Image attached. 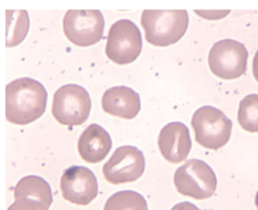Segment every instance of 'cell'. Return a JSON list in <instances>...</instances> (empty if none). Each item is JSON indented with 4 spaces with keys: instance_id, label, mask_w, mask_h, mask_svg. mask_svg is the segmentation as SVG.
Listing matches in <instances>:
<instances>
[{
    "instance_id": "cell-10",
    "label": "cell",
    "mask_w": 258,
    "mask_h": 210,
    "mask_svg": "<svg viewBox=\"0 0 258 210\" xmlns=\"http://www.w3.org/2000/svg\"><path fill=\"white\" fill-rule=\"evenodd\" d=\"M60 188L63 199L78 205H88L98 195V182L89 168L72 166L61 177Z\"/></svg>"
},
{
    "instance_id": "cell-11",
    "label": "cell",
    "mask_w": 258,
    "mask_h": 210,
    "mask_svg": "<svg viewBox=\"0 0 258 210\" xmlns=\"http://www.w3.org/2000/svg\"><path fill=\"white\" fill-rule=\"evenodd\" d=\"M158 146L163 157L172 164L184 161L191 149L189 129L182 122L167 124L160 130Z\"/></svg>"
},
{
    "instance_id": "cell-19",
    "label": "cell",
    "mask_w": 258,
    "mask_h": 210,
    "mask_svg": "<svg viewBox=\"0 0 258 210\" xmlns=\"http://www.w3.org/2000/svg\"><path fill=\"white\" fill-rule=\"evenodd\" d=\"M197 15L206 20H220L230 14V10H194Z\"/></svg>"
},
{
    "instance_id": "cell-21",
    "label": "cell",
    "mask_w": 258,
    "mask_h": 210,
    "mask_svg": "<svg viewBox=\"0 0 258 210\" xmlns=\"http://www.w3.org/2000/svg\"><path fill=\"white\" fill-rule=\"evenodd\" d=\"M252 73H253L254 78L258 82V51L254 56L253 61H252Z\"/></svg>"
},
{
    "instance_id": "cell-14",
    "label": "cell",
    "mask_w": 258,
    "mask_h": 210,
    "mask_svg": "<svg viewBox=\"0 0 258 210\" xmlns=\"http://www.w3.org/2000/svg\"><path fill=\"white\" fill-rule=\"evenodd\" d=\"M14 198H29L38 200L49 208L53 202L49 183L38 176H27L18 181L14 188Z\"/></svg>"
},
{
    "instance_id": "cell-12",
    "label": "cell",
    "mask_w": 258,
    "mask_h": 210,
    "mask_svg": "<svg viewBox=\"0 0 258 210\" xmlns=\"http://www.w3.org/2000/svg\"><path fill=\"white\" fill-rule=\"evenodd\" d=\"M103 110L123 119H134L141 110L140 96L127 87H112L105 91L101 100Z\"/></svg>"
},
{
    "instance_id": "cell-13",
    "label": "cell",
    "mask_w": 258,
    "mask_h": 210,
    "mask_svg": "<svg viewBox=\"0 0 258 210\" xmlns=\"http://www.w3.org/2000/svg\"><path fill=\"white\" fill-rule=\"evenodd\" d=\"M78 148L84 161L97 164L105 160L111 150V138L102 126L91 124L82 133Z\"/></svg>"
},
{
    "instance_id": "cell-2",
    "label": "cell",
    "mask_w": 258,
    "mask_h": 210,
    "mask_svg": "<svg viewBox=\"0 0 258 210\" xmlns=\"http://www.w3.org/2000/svg\"><path fill=\"white\" fill-rule=\"evenodd\" d=\"M141 23L147 42L154 46L167 47L184 36L189 17L187 10H144Z\"/></svg>"
},
{
    "instance_id": "cell-23",
    "label": "cell",
    "mask_w": 258,
    "mask_h": 210,
    "mask_svg": "<svg viewBox=\"0 0 258 210\" xmlns=\"http://www.w3.org/2000/svg\"><path fill=\"white\" fill-rule=\"evenodd\" d=\"M134 210H148V208H137V209Z\"/></svg>"
},
{
    "instance_id": "cell-17",
    "label": "cell",
    "mask_w": 258,
    "mask_h": 210,
    "mask_svg": "<svg viewBox=\"0 0 258 210\" xmlns=\"http://www.w3.org/2000/svg\"><path fill=\"white\" fill-rule=\"evenodd\" d=\"M147 208V203L143 195L134 190H122L109 197L104 210H134Z\"/></svg>"
},
{
    "instance_id": "cell-4",
    "label": "cell",
    "mask_w": 258,
    "mask_h": 210,
    "mask_svg": "<svg viewBox=\"0 0 258 210\" xmlns=\"http://www.w3.org/2000/svg\"><path fill=\"white\" fill-rule=\"evenodd\" d=\"M174 185L178 193L198 200L209 199L215 194L217 178L213 169L203 160H188L176 170Z\"/></svg>"
},
{
    "instance_id": "cell-5",
    "label": "cell",
    "mask_w": 258,
    "mask_h": 210,
    "mask_svg": "<svg viewBox=\"0 0 258 210\" xmlns=\"http://www.w3.org/2000/svg\"><path fill=\"white\" fill-rule=\"evenodd\" d=\"M91 109L89 93L78 85L62 86L53 95L52 113L62 125L80 126L88 119Z\"/></svg>"
},
{
    "instance_id": "cell-1",
    "label": "cell",
    "mask_w": 258,
    "mask_h": 210,
    "mask_svg": "<svg viewBox=\"0 0 258 210\" xmlns=\"http://www.w3.org/2000/svg\"><path fill=\"white\" fill-rule=\"evenodd\" d=\"M5 113L8 121L27 125L39 119L46 109V90L32 78H19L6 87Z\"/></svg>"
},
{
    "instance_id": "cell-3",
    "label": "cell",
    "mask_w": 258,
    "mask_h": 210,
    "mask_svg": "<svg viewBox=\"0 0 258 210\" xmlns=\"http://www.w3.org/2000/svg\"><path fill=\"white\" fill-rule=\"evenodd\" d=\"M191 126L198 144L208 150L217 151L229 142L233 123L222 111L207 105L194 113Z\"/></svg>"
},
{
    "instance_id": "cell-16",
    "label": "cell",
    "mask_w": 258,
    "mask_h": 210,
    "mask_svg": "<svg viewBox=\"0 0 258 210\" xmlns=\"http://www.w3.org/2000/svg\"><path fill=\"white\" fill-rule=\"evenodd\" d=\"M238 122L243 130L251 133L258 132V95L251 94L241 100Z\"/></svg>"
},
{
    "instance_id": "cell-6",
    "label": "cell",
    "mask_w": 258,
    "mask_h": 210,
    "mask_svg": "<svg viewBox=\"0 0 258 210\" xmlns=\"http://www.w3.org/2000/svg\"><path fill=\"white\" fill-rule=\"evenodd\" d=\"M143 49L140 30L134 22L121 19L112 25L107 36L105 53L116 64L127 65L139 57Z\"/></svg>"
},
{
    "instance_id": "cell-8",
    "label": "cell",
    "mask_w": 258,
    "mask_h": 210,
    "mask_svg": "<svg viewBox=\"0 0 258 210\" xmlns=\"http://www.w3.org/2000/svg\"><path fill=\"white\" fill-rule=\"evenodd\" d=\"M62 27L65 36L77 46L88 47L100 42L105 19L100 10H69Z\"/></svg>"
},
{
    "instance_id": "cell-15",
    "label": "cell",
    "mask_w": 258,
    "mask_h": 210,
    "mask_svg": "<svg viewBox=\"0 0 258 210\" xmlns=\"http://www.w3.org/2000/svg\"><path fill=\"white\" fill-rule=\"evenodd\" d=\"M30 27L29 15L26 10L6 11V47L18 46L25 40Z\"/></svg>"
},
{
    "instance_id": "cell-7",
    "label": "cell",
    "mask_w": 258,
    "mask_h": 210,
    "mask_svg": "<svg viewBox=\"0 0 258 210\" xmlns=\"http://www.w3.org/2000/svg\"><path fill=\"white\" fill-rule=\"evenodd\" d=\"M247 52L244 44L231 39L214 44L208 55V63L214 75L223 80H234L247 71Z\"/></svg>"
},
{
    "instance_id": "cell-18",
    "label": "cell",
    "mask_w": 258,
    "mask_h": 210,
    "mask_svg": "<svg viewBox=\"0 0 258 210\" xmlns=\"http://www.w3.org/2000/svg\"><path fill=\"white\" fill-rule=\"evenodd\" d=\"M46 206L41 202L29 198H20L16 199L8 210H48Z\"/></svg>"
},
{
    "instance_id": "cell-22",
    "label": "cell",
    "mask_w": 258,
    "mask_h": 210,
    "mask_svg": "<svg viewBox=\"0 0 258 210\" xmlns=\"http://www.w3.org/2000/svg\"><path fill=\"white\" fill-rule=\"evenodd\" d=\"M255 203H256V208L258 209V191L256 192V197H255Z\"/></svg>"
},
{
    "instance_id": "cell-20",
    "label": "cell",
    "mask_w": 258,
    "mask_h": 210,
    "mask_svg": "<svg viewBox=\"0 0 258 210\" xmlns=\"http://www.w3.org/2000/svg\"><path fill=\"white\" fill-rule=\"evenodd\" d=\"M171 210H200L194 203L185 201L177 203L171 208Z\"/></svg>"
},
{
    "instance_id": "cell-9",
    "label": "cell",
    "mask_w": 258,
    "mask_h": 210,
    "mask_svg": "<svg viewBox=\"0 0 258 210\" xmlns=\"http://www.w3.org/2000/svg\"><path fill=\"white\" fill-rule=\"evenodd\" d=\"M146 168L143 153L137 147L121 146L103 167V174L114 185L134 182L139 179Z\"/></svg>"
}]
</instances>
